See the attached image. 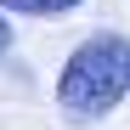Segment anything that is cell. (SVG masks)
Here are the masks:
<instances>
[{"label": "cell", "instance_id": "cell-3", "mask_svg": "<svg viewBox=\"0 0 130 130\" xmlns=\"http://www.w3.org/2000/svg\"><path fill=\"white\" fill-rule=\"evenodd\" d=\"M6 51H11V23L0 17V57H6Z\"/></svg>", "mask_w": 130, "mask_h": 130}, {"label": "cell", "instance_id": "cell-2", "mask_svg": "<svg viewBox=\"0 0 130 130\" xmlns=\"http://www.w3.org/2000/svg\"><path fill=\"white\" fill-rule=\"evenodd\" d=\"M6 11H28V17H57V11H74L79 0H0Z\"/></svg>", "mask_w": 130, "mask_h": 130}, {"label": "cell", "instance_id": "cell-1", "mask_svg": "<svg viewBox=\"0 0 130 130\" xmlns=\"http://www.w3.org/2000/svg\"><path fill=\"white\" fill-rule=\"evenodd\" d=\"M124 91H130V40L124 34H91L57 79V102L74 119H96L107 107H119Z\"/></svg>", "mask_w": 130, "mask_h": 130}]
</instances>
